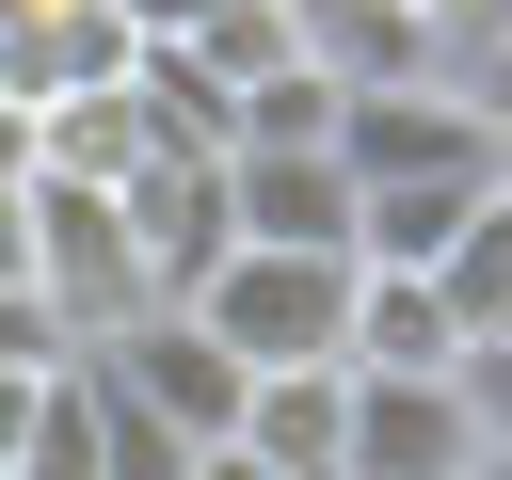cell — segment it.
<instances>
[{"label":"cell","instance_id":"obj_6","mask_svg":"<svg viewBox=\"0 0 512 480\" xmlns=\"http://www.w3.org/2000/svg\"><path fill=\"white\" fill-rule=\"evenodd\" d=\"M112 208H128V256H144L160 304L224 256V160H208V144H144V160L112 176Z\"/></svg>","mask_w":512,"mask_h":480},{"label":"cell","instance_id":"obj_19","mask_svg":"<svg viewBox=\"0 0 512 480\" xmlns=\"http://www.w3.org/2000/svg\"><path fill=\"white\" fill-rule=\"evenodd\" d=\"M480 480H512V464H480Z\"/></svg>","mask_w":512,"mask_h":480},{"label":"cell","instance_id":"obj_18","mask_svg":"<svg viewBox=\"0 0 512 480\" xmlns=\"http://www.w3.org/2000/svg\"><path fill=\"white\" fill-rule=\"evenodd\" d=\"M16 256H32V224H16V176H0V272H16Z\"/></svg>","mask_w":512,"mask_h":480},{"label":"cell","instance_id":"obj_2","mask_svg":"<svg viewBox=\"0 0 512 480\" xmlns=\"http://www.w3.org/2000/svg\"><path fill=\"white\" fill-rule=\"evenodd\" d=\"M16 224H32L16 272H32V304L64 320V352H96L128 304H160L144 256H128V208H112V192H80V176H16Z\"/></svg>","mask_w":512,"mask_h":480},{"label":"cell","instance_id":"obj_8","mask_svg":"<svg viewBox=\"0 0 512 480\" xmlns=\"http://www.w3.org/2000/svg\"><path fill=\"white\" fill-rule=\"evenodd\" d=\"M144 144H160V128H144V96H128V64L32 112V176H80V192H112V176H128Z\"/></svg>","mask_w":512,"mask_h":480},{"label":"cell","instance_id":"obj_16","mask_svg":"<svg viewBox=\"0 0 512 480\" xmlns=\"http://www.w3.org/2000/svg\"><path fill=\"white\" fill-rule=\"evenodd\" d=\"M208 0H112V32H192Z\"/></svg>","mask_w":512,"mask_h":480},{"label":"cell","instance_id":"obj_17","mask_svg":"<svg viewBox=\"0 0 512 480\" xmlns=\"http://www.w3.org/2000/svg\"><path fill=\"white\" fill-rule=\"evenodd\" d=\"M0 176H32V112L16 96H0Z\"/></svg>","mask_w":512,"mask_h":480},{"label":"cell","instance_id":"obj_12","mask_svg":"<svg viewBox=\"0 0 512 480\" xmlns=\"http://www.w3.org/2000/svg\"><path fill=\"white\" fill-rule=\"evenodd\" d=\"M16 480H96V400H80V352L48 368V400H32V448H16Z\"/></svg>","mask_w":512,"mask_h":480},{"label":"cell","instance_id":"obj_4","mask_svg":"<svg viewBox=\"0 0 512 480\" xmlns=\"http://www.w3.org/2000/svg\"><path fill=\"white\" fill-rule=\"evenodd\" d=\"M320 144L352 176H496L512 160L496 144V96H464V80H336Z\"/></svg>","mask_w":512,"mask_h":480},{"label":"cell","instance_id":"obj_14","mask_svg":"<svg viewBox=\"0 0 512 480\" xmlns=\"http://www.w3.org/2000/svg\"><path fill=\"white\" fill-rule=\"evenodd\" d=\"M32 400H48V368H0V480H16V448H32Z\"/></svg>","mask_w":512,"mask_h":480},{"label":"cell","instance_id":"obj_9","mask_svg":"<svg viewBox=\"0 0 512 480\" xmlns=\"http://www.w3.org/2000/svg\"><path fill=\"white\" fill-rule=\"evenodd\" d=\"M512 176V160H496ZM496 176H352V256H384V272H432V240L496 192Z\"/></svg>","mask_w":512,"mask_h":480},{"label":"cell","instance_id":"obj_10","mask_svg":"<svg viewBox=\"0 0 512 480\" xmlns=\"http://www.w3.org/2000/svg\"><path fill=\"white\" fill-rule=\"evenodd\" d=\"M432 304H448L464 336H512V176H496V192L432 240Z\"/></svg>","mask_w":512,"mask_h":480},{"label":"cell","instance_id":"obj_11","mask_svg":"<svg viewBox=\"0 0 512 480\" xmlns=\"http://www.w3.org/2000/svg\"><path fill=\"white\" fill-rule=\"evenodd\" d=\"M80 400H96V480H176V464H192V432H176V416H144L96 352H80Z\"/></svg>","mask_w":512,"mask_h":480},{"label":"cell","instance_id":"obj_1","mask_svg":"<svg viewBox=\"0 0 512 480\" xmlns=\"http://www.w3.org/2000/svg\"><path fill=\"white\" fill-rule=\"evenodd\" d=\"M240 368H336V320H352V256H288V240H224L192 288H176Z\"/></svg>","mask_w":512,"mask_h":480},{"label":"cell","instance_id":"obj_5","mask_svg":"<svg viewBox=\"0 0 512 480\" xmlns=\"http://www.w3.org/2000/svg\"><path fill=\"white\" fill-rule=\"evenodd\" d=\"M224 240H288V256H352V160L304 144H224Z\"/></svg>","mask_w":512,"mask_h":480},{"label":"cell","instance_id":"obj_3","mask_svg":"<svg viewBox=\"0 0 512 480\" xmlns=\"http://www.w3.org/2000/svg\"><path fill=\"white\" fill-rule=\"evenodd\" d=\"M480 464H512V432H496L448 368H352L336 480H480Z\"/></svg>","mask_w":512,"mask_h":480},{"label":"cell","instance_id":"obj_13","mask_svg":"<svg viewBox=\"0 0 512 480\" xmlns=\"http://www.w3.org/2000/svg\"><path fill=\"white\" fill-rule=\"evenodd\" d=\"M0 368H64V320L32 304V272H0Z\"/></svg>","mask_w":512,"mask_h":480},{"label":"cell","instance_id":"obj_7","mask_svg":"<svg viewBox=\"0 0 512 480\" xmlns=\"http://www.w3.org/2000/svg\"><path fill=\"white\" fill-rule=\"evenodd\" d=\"M336 416H352V368H240V448L272 480H336Z\"/></svg>","mask_w":512,"mask_h":480},{"label":"cell","instance_id":"obj_15","mask_svg":"<svg viewBox=\"0 0 512 480\" xmlns=\"http://www.w3.org/2000/svg\"><path fill=\"white\" fill-rule=\"evenodd\" d=\"M176 480H272V464H256V448H240V432H208V448H192V464H176Z\"/></svg>","mask_w":512,"mask_h":480}]
</instances>
